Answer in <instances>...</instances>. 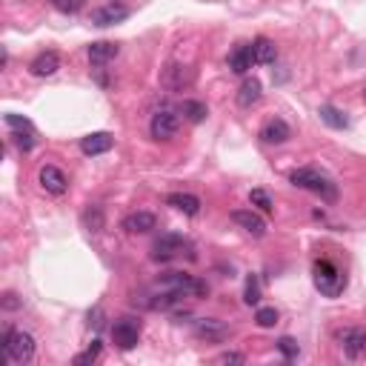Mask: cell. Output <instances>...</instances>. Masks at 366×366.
<instances>
[{
	"mask_svg": "<svg viewBox=\"0 0 366 366\" xmlns=\"http://www.w3.org/2000/svg\"><path fill=\"white\" fill-rule=\"evenodd\" d=\"M0 349H3V358L9 363H29L35 358V338L29 332H20V329H6L3 340H0Z\"/></svg>",
	"mask_w": 366,
	"mask_h": 366,
	"instance_id": "6da1fadb",
	"label": "cell"
},
{
	"mask_svg": "<svg viewBox=\"0 0 366 366\" xmlns=\"http://www.w3.org/2000/svg\"><path fill=\"white\" fill-rule=\"evenodd\" d=\"M289 181L295 186H301V189H309L315 194H321V198L329 201V203L338 201V186L324 172H318V169H295V172L289 175Z\"/></svg>",
	"mask_w": 366,
	"mask_h": 366,
	"instance_id": "7a4b0ae2",
	"label": "cell"
},
{
	"mask_svg": "<svg viewBox=\"0 0 366 366\" xmlns=\"http://www.w3.org/2000/svg\"><path fill=\"white\" fill-rule=\"evenodd\" d=\"M312 278H315L318 292H321V295H326V298H338L340 292H344V286H347V278L340 275V269L332 260H315Z\"/></svg>",
	"mask_w": 366,
	"mask_h": 366,
	"instance_id": "3957f363",
	"label": "cell"
},
{
	"mask_svg": "<svg viewBox=\"0 0 366 366\" xmlns=\"http://www.w3.org/2000/svg\"><path fill=\"white\" fill-rule=\"evenodd\" d=\"M183 249H189L186 238H181L175 232H166V235H160L152 243V260L155 263H169V260H175L178 255H183Z\"/></svg>",
	"mask_w": 366,
	"mask_h": 366,
	"instance_id": "277c9868",
	"label": "cell"
},
{
	"mask_svg": "<svg viewBox=\"0 0 366 366\" xmlns=\"http://www.w3.org/2000/svg\"><path fill=\"white\" fill-rule=\"evenodd\" d=\"M112 340H115V347L117 349H135L138 347V340H140V321L135 318H117L112 324Z\"/></svg>",
	"mask_w": 366,
	"mask_h": 366,
	"instance_id": "5b68a950",
	"label": "cell"
},
{
	"mask_svg": "<svg viewBox=\"0 0 366 366\" xmlns=\"http://www.w3.org/2000/svg\"><path fill=\"white\" fill-rule=\"evenodd\" d=\"M181 129V117L172 112V109H160L152 115V124H149V132L155 140H172Z\"/></svg>",
	"mask_w": 366,
	"mask_h": 366,
	"instance_id": "8992f818",
	"label": "cell"
},
{
	"mask_svg": "<svg viewBox=\"0 0 366 366\" xmlns=\"http://www.w3.org/2000/svg\"><path fill=\"white\" fill-rule=\"evenodd\" d=\"M160 83L169 92H183L194 83V72L189 66H181V63H169L163 69V75H160Z\"/></svg>",
	"mask_w": 366,
	"mask_h": 366,
	"instance_id": "52a82bcc",
	"label": "cell"
},
{
	"mask_svg": "<svg viewBox=\"0 0 366 366\" xmlns=\"http://www.w3.org/2000/svg\"><path fill=\"white\" fill-rule=\"evenodd\" d=\"M229 326L224 321H217V318H198L194 321V335L203 338V340H212V344H221V340L229 338Z\"/></svg>",
	"mask_w": 366,
	"mask_h": 366,
	"instance_id": "ba28073f",
	"label": "cell"
},
{
	"mask_svg": "<svg viewBox=\"0 0 366 366\" xmlns=\"http://www.w3.org/2000/svg\"><path fill=\"white\" fill-rule=\"evenodd\" d=\"M340 347H344L347 358H352V360L366 358V332L358 329V326L344 329V332H340Z\"/></svg>",
	"mask_w": 366,
	"mask_h": 366,
	"instance_id": "9c48e42d",
	"label": "cell"
},
{
	"mask_svg": "<svg viewBox=\"0 0 366 366\" xmlns=\"http://www.w3.org/2000/svg\"><path fill=\"white\" fill-rule=\"evenodd\" d=\"M232 221H235L243 232H249L252 238H263V235H266V221H263L258 212H252V209H235V212H232Z\"/></svg>",
	"mask_w": 366,
	"mask_h": 366,
	"instance_id": "30bf717a",
	"label": "cell"
},
{
	"mask_svg": "<svg viewBox=\"0 0 366 366\" xmlns=\"http://www.w3.org/2000/svg\"><path fill=\"white\" fill-rule=\"evenodd\" d=\"M40 186L49 192V194H66V189H69V178L63 175V169H58V166H43L40 169Z\"/></svg>",
	"mask_w": 366,
	"mask_h": 366,
	"instance_id": "8fae6325",
	"label": "cell"
},
{
	"mask_svg": "<svg viewBox=\"0 0 366 366\" xmlns=\"http://www.w3.org/2000/svg\"><path fill=\"white\" fill-rule=\"evenodd\" d=\"M120 226H124L129 235H146V232H152L158 226V217L152 212H132V215L124 217V224Z\"/></svg>",
	"mask_w": 366,
	"mask_h": 366,
	"instance_id": "7c38bea8",
	"label": "cell"
},
{
	"mask_svg": "<svg viewBox=\"0 0 366 366\" xmlns=\"http://www.w3.org/2000/svg\"><path fill=\"white\" fill-rule=\"evenodd\" d=\"M112 135L109 132H92V135H86V138H81V152L83 155H89V158H94V155H106L109 149H112Z\"/></svg>",
	"mask_w": 366,
	"mask_h": 366,
	"instance_id": "4fadbf2b",
	"label": "cell"
},
{
	"mask_svg": "<svg viewBox=\"0 0 366 366\" xmlns=\"http://www.w3.org/2000/svg\"><path fill=\"white\" fill-rule=\"evenodd\" d=\"M260 94H263V86H260L258 78H243V83H240V89L235 94V101H238L240 109H252L260 101Z\"/></svg>",
	"mask_w": 366,
	"mask_h": 366,
	"instance_id": "5bb4252c",
	"label": "cell"
},
{
	"mask_svg": "<svg viewBox=\"0 0 366 366\" xmlns=\"http://www.w3.org/2000/svg\"><path fill=\"white\" fill-rule=\"evenodd\" d=\"M58 69H60V55H58V52H40V55L29 63V72H32L35 78H52Z\"/></svg>",
	"mask_w": 366,
	"mask_h": 366,
	"instance_id": "9a60e30c",
	"label": "cell"
},
{
	"mask_svg": "<svg viewBox=\"0 0 366 366\" xmlns=\"http://www.w3.org/2000/svg\"><path fill=\"white\" fill-rule=\"evenodd\" d=\"M126 17H129V9L115 6V3L101 6V9H92V23H94V26H115V23L126 20Z\"/></svg>",
	"mask_w": 366,
	"mask_h": 366,
	"instance_id": "2e32d148",
	"label": "cell"
},
{
	"mask_svg": "<svg viewBox=\"0 0 366 366\" xmlns=\"http://www.w3.org/2000/svg\"><path fill=\"white\" fill-rule=\"evenodd\" d=\"M166 203L172 206V209H178V212H183V215H189V217L201 215V198H198V194H189V192H172V194L166 198Z\"/></svg>",
	"mask_w": 366,
	"mask_h": 366,
	"instance_id": "e0dca14e",
	"label": "cell"
},
{
	"mask_svg": "<svg viewBox=\"0 0 366 366\" xmlns=\"http://www.w3.org/2000/svg\"><path fill=\"white\" fill-rule=\"evenodd\" d=\"M292 138V129H289V124L286 120H281V117H275V120H269L263 129H260V140L263 143H286Z\"/></svg>",
	"mask_w": 366,
	"mask_h": 366,
	"instance_id": "ac0fdd59",
	"label": "cell"
},
{
	"mask_svg": "<svg viewBox=\"0 0 366 366\" xmlns=\"http://www.w3.org/2000/svg\"><path fill=\"white\" fill-rule=\"evenodd\" d=\"M117 43H109V40H97V43H92L89 46V60H92V66H106L109 60H115L117 58Z\"/></svg>",
	"mask_w": 366,
	"mask_h": 366,
	"instance_id": "d6986e66",
	"label": "cell"
},
{
	"mask_svg": "<svg viewBox=\"0 0 366 366\" xmlns=\"http://www.w3.org/2000/svg\"><path fill=\"white\" fill-rule=\"evenodd\" d=\"M252 58H255V63H260V66H269V63H275V58H278V46H275L269 38H258V40L252 43Z\"/></svg>",
	"mask_w": 366,
	"mask_h": 366,
	"instance_id": "ffe728a7",
	"label": "cell"
},
{
	"mask_svg": "<svg viewBox=\"0 0 366 366\" xmlns=\"http://www.w3.org/2000/svg\"><path fill=\"white\" fill-rule=\"evenodd\" d=\"M255 58H252V46H238L235 52L229 55V69L235 72V75H247V72L252 69Z\"/></svg>",
	"mask_w": 366,
	"mask_h": 366,
	"instance_id": "44dd1931",
	"label": "cell"
},
{
	"mask_svg": "<svg viewBox=\"0 0 366 366\" xmlns=\"http://www.w3.org/2000/svg\"><path fill=\"white\" fill-rule=\"evenodd\" d=\"M321 120H324L326 126H332V129H347L349 126L347 112H340L335 106H321Z\"/></svg>",
	"mask_w": 366,
	"mask_h": 366,
	"instance_id": "7402d4cb",
	"label": "cell"
},
{
	"mask_svg": "<svg viewBox=\"0 0 366 366\" xmlns=\"http://www.w3.org/2000/svg\"><path fill=\"white\" fill-rule=\"evenodd\" d=\"M181 112L192 120V124H201V120L209 115V109H206V103H201V101H183V106H181Z\"/></svg>",
	"mask_w": 366,
	"mask_h": 366,
	"instance_id": "603a6c76",
	"label": "cell"
},
{
	"mask_svg": "<svg viewBox=\"0 0 366 366\" xmlns=\"http://www.w3.org/2000/svg\"><path fill=\"white\" fill-rule=\"evenodd\" d=\"M249 203H252V206H258L260 212H272V209H275L272 194L266 192V189H252V192H249Z\"/></svg>",
	"mask_w": 366,
	"mask_h": 366,
	"instance_id": "cb8c5ba5",
	"label": "cell"
},
{
	"mask_svg": "<svg viewBox=\"0 0 366 366\" xmlns=\"http://www.w3.org/2000/svg\"><path fill=\"white\" fill-rule=\"evenodd\" d=\"M243 303H249V306H258V303H260V278H258V275H249V278H247V289H243Z\"/></svg>",
	"mask_w": 366,
	"mask_h": 366,
	"instance_id": "d4e9b609",
	"label": "cell"
},
{
	"mask_svg": "<svg viewBox=\"0 0 366 366\" xmlns=\"http://www.w3.org/2000/svg\"><path fill=\"white\" fill-rule=\"evenodd\" d=\"M255 324H258L260 329H272V326L278 324V309H275V306H260V309L255 312Z\"/></svg>",
	"mask_w": 366,
	"mask_h": 366,
	"instance_id": "484cf974",
	"label": "cell"
},
{
	"mask_svg": "<svg viewBox=\"0 0 366 366\" xmlns=\"http://www.w3.org/2000/svg\"><path fill=\"white\" fill-rule=\"evenodd\" d=\"M52 6L63 15H78L86 6V0H52Z\"/></svg>",
	"mask_w": 366,
	"mask_h": 366,
	"instance_id": "4316f807",
	"label": "cell"
},
{
	"mask_svg": "<svg viewBox=\"0 0 366 366\" xmlns=\"http://www.w3.org/2000/svg\"><path fill=\"white\" fill-rule=\"evenodd\" d=\"M97 355H101V340H92V347H89L86 352H81V355L75 358V363H78V366H89V363L97 360Z\"/></svg>",
	"mask_w": 366,
	"mask_h": 366,
	"instance_id": "83f0119b",
	"label": "cell"
},
{
	"mask_svg": "<svg viewBox=\"0 0 366 366\" xmlns=\"http://www.w3.org/2000/svg\"><path fill=\"white\" fill-rule=\"evenodd\" d=\"M278 349H281V355L289 358V360L298 358V352H301V347H298L295 338H281V340H278Z\"/></svg>",
	"mask_w": 366,
	"mask_h": 366,
	"instance_id": "f1b7e54d",
	"label": "cell"
},
{
	"mask_svg": "<svg viewBox=\"0 0 366 366\" xmlns=\"http://www.w3.org/2000/svg\"><path fill=\"white\" fill-rule=\"evenodd\" d=\"M83 221H86V226H89L92 232H101V229H103V212L94 206V209H89V212L83 215Z\"/></svg>",
	"mask_w": 366,
	"mask_h": 366,
	"instance_id": "f546056e",
	"label": "cell"
},
{
	"mask_svg": "<svg viewBox=\"0 0 366 366\" xmlns=\"http://www.w3.org/2000/svg\"><path fill=\"white\" fill-rule=\"evenodd\" d=\"M6 124H9L12 129H17V132H35L29 120H26V117H20V115H6Z\"/></svg>",
	"mask_w": 366,
	"mask_h": 366,
	"instance_id": "4dcf8cb0",
	"label": "cell"
},
{
	"mask_svg": "<svg viewBox=\"0 0 366 366\" xmlns=\"http://www.w3.org/2000/svg\"><path fill=\"white\" fill-rule=\"evenodd\" d=\"M12 138H15V143L20 146V149H23V152H29V149H32V146H35V132H15Z\"/></svg>",
	"mask_w": 366,
	"mask_h": 366,
	"instance_id": "1f68e13d",
	"label": "cell"
},
{
	"mask_svg": "<svg viewBox=\"0 0 366 366\" xmlns=\"http://www.w3.org/2000/svg\"><path fill=\"white\" fill-rule=\"evenodd\" d=\"M217 360H221V363H243V355L240 352H224Z\"/></svg>",
	"mask_w": 366,
	"mask_h": 366,
	"instance_id": "d6a6232c",
	"label": "cell"
},
{
	"mask_svg": "<svg viewBox=\"0 0 366 366\" xmlns=\"http://www.w3.org/2000/svg\"><path fill=\"white\" fill-rule=\"evenodd\" d=\"M3 306H6V309H17L20 303L15 301V295H12V292H6V295H3Z\"/></svg>",
	"mask_w": 366,
	"mask_h": 366,
	"instance_id": "836d02e7",
	"label": "cell"
},
{
	"mask_svg": "<svg viewBox=\"0 0 366 366\" xmlns=\"http://www.w3.org/2000/svg\"><path fill=\"white\" fill-rule=\"evenodd\" d=\"M363 101H366V86H363Z\"/></svg>",
	"mask_w": 366,
	"mask_h": 366,
	"instance_id": "e575fe53",
	"label": "cell"
}]
</instances>
